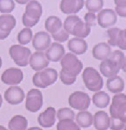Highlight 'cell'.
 Here are the masks:
<instances>
[{
    "label": "cell",
    "instance_id": "6da1fadb",
    "mask_svg": "<svg viewBox=\"0 0 126 130\" xmlns=\"http://www.w3.org/2000/svg\"><path fill=\"white\" fill-rule=\"evenodd\" d=\"M63 28L68 34L78 38H85L90 34V27L77 15H70L65 20Z\"/></svg>",
    "mask_w": 126,
    "mask_h": 130
},
{
    "label": "cell",
    "instance_id": "7a4b0ae2",
    "mask_svg": "<svg viewBox=\"0 0 126 130\" xmlns=\"http://www.w3.org/2000/svg\"><path fill=\"white\" fill-rule=\"evenodd\" d=\"M42 14V7L37 1H30L23 15V23L26 27H33L39 23Z\"/></svg>",
    "mask_w": 126,
    "mask_h": 130
},
{
    "label": "cell",
    "instance_id": "3957f363",
    "mask_svg": "<svg viewBox=\"0 0 126 130\" xmlns=\"http://www.w3.org/2000/svg\"><path fill=\"white\" fill-rule=\"evenodd\" d=\"M82 78L86 87L90 91H99L103 87V79L93 67H86L82 74Z\"/></svg>",
    "mask_w": 126,
    "mask_h": 130
},
{
    "label": "cell",
    "instance_id": "277c9868",
    "mask_svg": "<svg viewBox=\"0 0 126 130\" xmlns=\"http://www.w3.org/2000/svg\"><path fill=\"white\" fill-rule=\"evenodd\" d=\"M62 70L63 73L70 76L76 78L83 69V63L76 55L67 53L63 56L60 62Z\"/></svg>",
    "mask_w": 126,
    "mask_h": 130
},
{
    "label": "cell",
    "instance_id": "5b68a950",
    "mask_svg": "<svg viewBox=\"0 0 126 130\" xmlns=\"http://www.w3.org/2000/svg\"><path fill=\"white\" fill-rule=\"evenodd\" d=\"M58 78V73L52 68L44 69L41 72H37L33 77V83L38 88L45 89L54 84Z\"/></svg>",
    "mask_w": 126,
    "mask_h": 130
},
{
    "label": "cell",
    "instance_id": "8992f818",
    "mask_svg": "<svg viewBox=\"0 0 126 130\" xmlns=\"http://www.w3.org/2000/svg\"><path fill=\"white\" fill-rule=\"evenodd\" d=\"M110 113L111 117L126 123V95L119 93L113 97Z\"/></svg>",
    "mask_w": 126,
    "mask_h": 130
},
{
    "label": "cell",
    "instance_id": "52a82bcc",
    "mask_svg": "<svg viewBox=\"0 0 126 130\" xmlns=\"http://www.w3.org/2000/svg\"><path fill=\"white\" fill-rule=\"evenodd\" d=\"M9 54L14 62L20 67H25L29 63L31 51L21 45H12L9 49Z\"/></svg>",
    "mask_w": 126,
    "mask_h": 130
},
{
    "label": "cell",
    "instance_id": "ba28073f",
    "mask_svg": "<svg viewBox=\"0 0 126 130\" xmlns=\"http://www.w3.org/2000/svg\"><path fill=\"white\" fill-rule=\"evenodd\" d=\"M68 104L70 107L76 110H87L90 105V98L87 93L76 91L70 95Z\"/></svg>",
    "mask_w": 126,
    "mask_h": 130
},
{
    "label": "cell",
    "instance_id": "9c48e42d",
    "mask_svg": "<svg viewBox=\"0 0 126 130\" xmlns=\"http://www.w3.org/2000/svg\"><path fill=\"white\" fill-rule=\"evenodd\" d=\"M43 105V95L39 89H33L28 92L26 108L31 112H37Z\"/></svg>",
    "mask_w": 126,
    "mask_h": 130
},
{
    "label": "cell",
    "instance_id": "30bf717a",
    "mask_svg": "<svg viewBox=\"0 0 126 130\" xmlns=\"http://www.w3.org/2000/svg\"><path fill=\"white\" fill-rule=\"evenodd\" d=\"M1 79L5 84L8 85L19 84L23 79V73L20 69L11 67L3 72Z\"/></svg>",
    "mask_w": 126,
    "mask_h": 130
},
{
    "label": "cell",
    "instance_id": "8fae6325",
    "mask_svg": "<svg viewBox=\"0 0 126 130\" xmlns=\"http://www.w3.org/2000/svg\"><path fill=\"white\" fill-rule=\"evenodd\" d=\"M4 97L8 103L16 105L23 102L25 94L21 87L18 86H12L5 92Z\"/></svg>",
    "mask_w": 126,
    "mask_h": 130
},
{
    "label": "cell",
    "instance_id": "7c38bea8",
    "mask_svg": "<svg viewBox=\"0 0 126 130\" xmlns=\"http://www.w3.org/2000/svg\"><path fill=\"white\" fill-rule=\"evenodd\" d=\"M98 24L103 28L113 26L117 21V16L114 10L111 9L102 10L97 14Z\"/></svg>",
    "mask_w": 126,
    "mask_h": 130
},
{
    "label": "cell",
    "instance_id": "4fadbf2b",
    "mask_svg": "<svg viewBox=\"0 0 126 130\" xmlns=\"http://www.w3.org/2000/svg\"><path fill=\"white\" fill-rule=\"evenodd\" d=\"M99 69L101 74H102L104 76L110 78L117 76L120 72L121 67L117 62L110 58H107L102 60L99 66Z\"/></svg>",
    "mask_w": 126,
    "mask_h": 130
},
{
    "label": "cell",
    "instance_id": "5bb4252c",
    "mask_svg": "<svg viewBox=\"0 0 126 130\" xmlns=\"http://www.w3.org/2000/svg\"><path fill=\"white\" fill-rule=\"evenodd\" d=\"M51 37L48 33L40 31L34 35L33 38V47L37 51H44L47 50L51 44Z\"/></svg>",
    "mask_w": 126,
    "mask_h": 130
},
{
    "label": "cell",
    "instance_id": "9a60e30c",
    "mask_svg": "<svg viewBox=\"0 0 126 130\" xmlns=\"http://www.w3.org/2000/svg\"><path fill=\"white\" fill-rule=\"evenodd\" d=\"M29 63L33 70L39 72V71L44 69L45 68L48 67L49 62L47 59L45 53L37 51L31 55Z\"/></svg>",
    "mask_w": 126,
    "mask_h": 130
},
{
    "label": "cell",
    "instance_id": "2e32d148",
    "mask_svg": "<svg viewBox=\"0 0 126 130\" xmlns=\"http://www.w3.org/2000/svg\"><path fill=\"white\" fill-rule=\"evenodd\" d=\"M65 52V51L63 45L59 43L53 42L46 50L45 55L49 61L57 62L63 58Z\"/></svg>",
    "mask_w": 126,
    "mask_h": 130
},
{
    "label": "cell",
    "instance_id": "e0dca14e",
    "mask_svg": "<svg viewBox=\"0 0 126 130\" xmlns=\"http://www.w3.org/2000/svg\"><path fill=\"white\" fill-rule=\"evenodd\" d=\"M85 2L83 0H63L60 2V8L66 14L78 13L82 9Z\"/></svg>",
    "mask_w": 126,
    "mask_h": 130
},
{
    "label": "cell",
    "instance_id": "ac0fdd59",
    "mask_svg": "<svg viewBox=\"0 0 126 130\" xmlns=\"http://www.w3.org/2000/svg\"><path fill=\"white\" fill-rule=\"evenodd\" d=\"M56 121V110L52 107H48L44 112L39 114L38 122L43 127H51Z\"/></svg>",
    "mask_w": 126,
    "mask_h": 130
},
{
    "label": "cell",
    "instance_id": "d6986e66",
    "mask_svg": "<svg viewBox=\"0 0 126 130\" xmlns=\"http://www.w3.org/2000/svg\"><path fill=\"white\" fill-rule=\"evenodd\" d=\"M94 127L97 130H107L110 126V118L104 111H98L94 117Z\"/></svg>",
    "mask_w": 126,
    "mask_h": 130
},
{
    "label": "cell",
    "instance_id": "ffe728a7",
    "mask_svg": "<svg viewBox=\"0 0 126 130\" xmlns=\"http://www.w3.org/2000/svg\"><path fill=\"white\" fill-rule=\"evenodd\" d=\"M111 54V48L110 45L105 42L99 43L95 45L92 50V55L94 58L99 60H104L110 57Z\"/></svg>",
    "mask_w": 126,
    "mask_h": 130
},
{
    "label": "cell",
    "instance_id": "44dd1931",
    "mask_svg": "<svg viewBox=\"0 0 126 130\" xmlns=\"http://www.w3.org/2000/svg\"><path fill=\"white\" fill-rule=\"evenodd\" d=\"M67 46L70 51L79 55L85 53L88 48L86 42L80 38H73L69 40Z\"/></svg>",
    "mask_w": 126,
    "mask_h": 130
},
{
    "label": "cell",
    "instance_id": "7402d4cb",
    "mask_svg": "<svg viewBox=\"0 0 126 130\" xmlns=\"http://www.w3.org/2000/svg\"><path fill=\"white\" fill-rule=\"evenodd\" d=\"M106 87L110 92L112 93H120L124 89V82L121 77L115 76L107 79Z\"/></svg>",
    "mask_w": 126,
    "mask_h": 130
},
{
    "label": "cell",
    "instance_id": "603a6c76",
    "mask_svg": "<svg viewBox=\"0 0 126 130\" xmlns=\"http://www.w3.org/2000/svg\"><path fill=\"white\" fill-rule=\"evenodd\" d=\"M16 25V19L10 14L0 15V30L10 33Z\"/></svg>",
    "mask_w": 126,
    "mask_h": 130
},
{
    "label": "cell",
    "instance_id": "cb8c5ba5",
    "mask_svg": "<svg viewBox=\"0 0 126 130\" xmlns=\"http://www.w3.org/2000/svg\"><path fill=\"white\" fill-rule=\"evenodd\" d=\"M28 121L23 115L13 116L8 122L10 130H26L28 126Z\"/></svg>",
    "mask_w": 126,
    "mask_h": 130
},
{
    "label": "cell",
    "instance_id": "d4e9b609",
    "mask_svg": "<svg viewBox=\"0 0 126 130\" xmlns=\"http://www.w3.org/2000/svg\"><path fill=\"white\" fill-rule=\"evenodd\" d=\"M45 28L49 33L56 34L62 28V22L58 17L50 16L46 20Z\"/></svg>",
    "mask_w": 126,
    "mask_h": 130
},
{
    "label": "cell",
    "instance_id": "484cf974",
    "mask_svg": "<svg viewBox=\"0 0 126 130\" xmlns=\"http://www.w3.org/2000/svg\"><path fill=\"white\" fill-rule=\"evenodd\" d=\"M94 105L99 108H104L109 105L110 102V95L104 91H99L92 96Z\"/></svg>",
    "mask_w": 126,
    "mask_h": 130
},
{
    "label": "cell",
    "instance_id": "4316f807",
    "mask_svg": "<svg viewBox=\"0 0 126 130\" xmlns=\"http://www.w3.org/2000/svg\"><path fill=\"white\" fill-rule=\"evenodd\" d=\"M93 115L90 111H83L78 113L76 115V122L78 126L81 127H89L92 125Z\"/></svg>",
    "mask_w": 126,
    "mask_h": 130
},
{
    "label": "cell",
    "instance_id": "83f0119b",
    "mask_svg": "<svg viewBox=\"0 0 126 130\" xmlns=\"http://www.w3.org/2000/svg\"><path fill=\"white\" fill-rule=\"evenodd\" d=\"M33 37L32 30L30 28H25L21 30L17 35V40L21 45L28 44Z\"/></svg>",
    "mask_w": 126,
    "mask_h": 130
},
{
    "label": "cell",
    "instance_id": "f1b7e54d",
    "mask_svg": "<svg viewBox=\"0 0 126 130\" xmlns=\"http://www.w3.org/2000/svg\"><path fill=\"white\" fill-rule=\"evenodd\" d=\"M57 130H81L78 124L72 119L60 121L57 126Z\"/></svg>",
    "mask_w": 126,
    "mask_h": 130
},
{
    "label": "cell",
    "instance_id": "f546056e",
    "mask_svg": "<svg viewBox=\"0 0 126 130\" xmlns=\"http://www.w3.org/2000/svg\"><path fill=\"white\" fill-rule=\"evenodd\" d=\"M120 31V30L117 28H110L107 30V36L109 37L107 42L109 44L112 46H118Z\"/></svg>",
    "mask_w": 126,
    "mask_h": 130
},
{
    "label": "cell",
    "instance_id": "4dcf8cb0",
    "mask_svg": "<svg viewBox=\"0 0 126 130\" xmlns=\"http://www.w3.org/2000/svg\"><path fill=\"white\" fill-rule=\"evenodd\" d=\"M85 3L88 10L92 13H95L102 9L104 2L102 0H87Z\"/></svg>",
    "mask_w": 126,
    "mask_h": 130
},
{
    "label": "cell",
    "instance_id": "1f68e13d",
    "mask_svg": "<svg viewBox=\"0 0 126 130\" xmlns=\"http://www.w3.org/2000/svg\"><path fill=\"white\" fill-rule=\"evenodd\" d=\"M74 117H75L74 111L68 108H62L59 109L57 112V117L59 121L63 119L74 120Z\"/></svg>",
    "mask_w": 126,
    "mask_h": 130
},
{
    "label": "cell",
    "instance_id": "d6a6232c",
    "mask_svg": "<svg viewBox=\"0 0 126 130\" xmlns=\"http://www.w3.org/2000/svg\"><path fill=\"white\" fill-rule=\"evenodd\" d=\"M15 7V3L12 0H0V12L2 13H10Z\"/></svg>",
    "mask_w": 126,
    "mask_h": 130
},
{
    "label": "cell",
    "instance_id": "836d02e7",
    "mask_svg": "<svg viewBox=\"0 0 126 130\" xmlns=\"http://www.w3.org/2000/svg\"><path fill=\"white\" fill-rule=\"evenodd\" d=\"M109 58L117 62L118 66L122 69L125 62V56L122 51H120V50H115L113 53H111V55Z\"/></svg>",
    "mask_w": 126,
    "mask_h": 130
},
{
    "label": "cell",
    "instance_id": "e575fe53",
    "mask_svg": "<svg viewBox=\"0 0 126 130\" xmlns=\"http://www.w3.org/2000/svg\"><path fill=\"white\" fill-rule=\"evenodd\" d=\"M115 11L119 16L126 18V0H115Z\"/></svg>",
    "mask_w": 126,
    "mask_h": 130
},
{
    "label": "cell",
    "instance_id": "d590c367",
    "mask_svg": "<svg viewBox=\"0 0 126 130\" xmlns=\"http://www.w3.org/2000/svg\"><path fill=\"white\" fill-rule=\"evenodd\" d=\"M52 37L56 41H58L59 42H63L67 40L69 37V34L63 28H61L60 30L56 34H51Z\"/></svg>",
    "mask_w": 126,
    "mask_h": 130
},
{
    "label": "cell",
    "instance_id": "8d00e7d4",
    "mask_svg": "<svg viewBox=\"0 0 126 130\" xmlns=\"http://www.w3.org/2000/svg\"><path fill=\"white\" fill-rule=\"evenodd\" d=\"M125 123L117 119L110 118V129L111 130H122L125 127Z\"/></svg>",
    "mask_w": 126,
    "mask_h": 130
},
{
    "label": "cell",
    "instance_id": "74e56055",
    "mask_svg": "<svg viewBox=\"0 0 126 130\" xmlns=\"http://www.w3.org/2000/svg\"><path fill=\"white\" fill-rule=\"evenodd\" d=\"M60 78L61 81L63 84L66 85H73L74 82L76 80V78L75 77L70 76L68 75V74H65L63 73V71H61L60 73Z\"/></svg>",
    "mask_w": 126,
    "mask_h": 130
},
{
    "label": "cell",
    "instance_id": "f35d334b",
    "mask_svg": "<svg viewBox=\"0 0 126 130\" xmlns=\"http://www.w3.org/2000/svg\"><path fill=\"white\" fill-rule=\"evenodd\" d=\"M96 18L95 13L92 12H88L85 15V23L90 27L94 26L96 25V23H95Z\"/></svg>",
    "mask_w": 126,
    "mask_h": 130
},
{
    "label": "cell",
    "instance_id": "ab89813d",
    "mask_svg": "<svg viewBox=\"0 0 126 130\" xmlns=\"http://www.w3.org/2000/svg\"><path fill=\"white\" fill-rule=\"evenodd\" d=\"M118 46L120 50H126V39L124 35V30H120L118 38Z\"/></svg>",
    "mask_w": 126,
    "mask_h": 130
},
{
    "label": "cell",
    "instance_id": "60d3db41",
    "mask_svg": "<svg viewBox=\"0 0 126 130\" xmlns=\"http://www.w3.org/2000/svg\"><path fill=\"white\" fill-rule=\"evenodd\" d=\"M10 33L8 32H5V31H2L0 30V40H4L6 38H7L8 37V35H10Z\"/></svg>",
    "mask_w": 126,
    "mask_h": 130
},
{
    "label": "cell",
    "instance_id": "b9f144b4",
    "mask_svg": "<svg viewBox=\"0 0 126 130\" xmlns=\"http://www.w3.org/2000/svg\"><path fill=\"white\" fill-rule=\"evenodd\" d=\"M122 69L123 70V72L126 73V57L125 58V62H124V63H123V66H122Z\"/></svg>",
    "mask_w": 126,
    "mask_h": 130
},
{
    "label": "cell",
    "instance_id": "7bdbcfd3",
    "mask_svg": "<svg viewBox=\"0 0 126 130\" xmlns=\"http://www.w3.org/2000/svg\"><path fill=\"white\" fill-rule=\"evenodd\" d=\"M28 130H43L42 129L40 128L39 127H30V128L28 129Z\"/></svg>",
    "mask_w": 126,
    "mask_h": 130
},
{
    "label": "cell",
    "instance_id": "ee69618b",
    "mask_svg": "<svg viewBox=\"0 0 126 130\" xmlns=\"http://www.w3.org/2000/svg\"><path fill=\"white\" fill-rule=\"evenodd\" d=\"M2 103H3V99H2V95L0 94V108H1V106H2Z\"/></svg>",
    "mask_w": 126,
    "mask_h": 130
},
{
    "label": "cell",
    "instance_id": "f6af8a7d",
    "mask_svg": "<svg viewBox=\"0 0 126 130\" xmlns=\"http://www.w3.org/2000/svg\"><path fill=\"white\" fill-rule=\"evenodd\" d=\"M0 130H8L6 127H5L3 126H0Z\"/></svg>",
    "mask_w": 126,
    "mask_h": 130
},
{
    "label": "cell",
    "instance_id": "bcb514c9",
    "mask_svg": "<svg viewBox=\"0 0 126 130\" xmlns=\"http://www.w3.org/2000/svg\"><path fill=\"white\" fill-rule=\"evenodd\" d=\"M17 2H18V3H23V4H24V3H26L27 2V1H24V2H19V1H17Z\"/></svg>",
    "mask_w": 126,
    "mask_h": 130
},
{
    "label": "cell",
    "instance_id": "7dc6e473",
    "mask_svg": "<svg viewBox=\"0 0 126 130\" xmlns=\"http://www.w3.org/2000/svg\"><path fill=\"white\" fill-rule=\"evenodd\" d=\"M2 58L0 57V68L2 67Z\"/></svg>",
    "mask_w": 126,
    "mask_h": 130
},
{
    "label": "cell",
    "instance_id": "c3c4849f",
    "mask_svg": "<svg viewBox=\"0 0 126 130\" xmlns=\"http://www.w3.org/2000/svg\"><path fill=\"white\" fill-rule=\"evenodd\" d=\"M124 35H125V39H126V29L125 30H124Z\"/></svg>",
    "mask_w": 126,
    "mask_h": 130
},
{
    "label": "cell",
    "instance_id": "681fc988",
    "mask_svg": "<svg viewBox=\"0 0 126 130\" xmlns=\"http://www.w3.org/2000/svg\"><path fill=\"white\" fill-rule=\"evenodd\" d=\"M123 130H126V125H125V127H124V129Z\"/></svg>",
    "mask_w": 126,
    "mask_h": 130
}]
</instances>
